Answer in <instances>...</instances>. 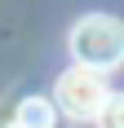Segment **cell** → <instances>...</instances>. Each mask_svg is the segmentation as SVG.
Here are the masks:
<instances>
[{"mask_svg": "<svg viewBox=\"0 0 124 128\" xmlns=\"http://www.w3.org/2000/svg\"><path fill=\"white\" fill-rule=\"evenodd\" d=\"M53 119H58V110L49 97H27L18 106V128H53Z\"/></svg>", "mask_w": 124, "mask_h": 128, "instance_id": "3", "label": "cell"}, {"mask_svg": "<svg viewBox=\"0 0 124 128\" xmlns=\"http://www.w3.org/2000/svg\"><path fill=\"white\" fill-rule=\"evenodd\" d=\"M98 128H124V93H106V102L98 106Z\"/></svg>", "mask_w": 124, "mask_h": 128, "instance_id": "4", "label": "cell"}, {"mask_svg": "<svg viewBox=\"0 0 124 128\" xmlns=\"http://www.w3.org/2000/svg\"><path fill=\"white\" fill-rule=\"evenodd\" d=\"M67 44H71L75 66H89L98 75L124 66V22L115 13H84L71 26V40Z\"/></svg>", "mask_w": 124, "mask_h": 128, "instance_id": "1", "label": "cell"}, {"mask_svg": "<svg viewBox=\"0 0 124 128\" xmlns=\"http://www.w3.org/2000/svg\"><path fill=\"white\" fill-rule=\"evenodd\" d=\"M9 128H18V124H9Z\"/></svg>", "mask_w": 124, "mask_h": 128, "instance_id": "5", "label": "cell"}, {"mask_svg": "<svg viewBox=\"0 0 124 128\" xmlns=\"http://www.w3.org/2000/svg\"><path fill=\"white\" fill-rule=\"evenodd\" d=\"M106 80L98 75V71H89V66H71V71H62L58 75V88H53V110H62V115L71 119H93L98 115V106L106 102Z\"/></svg>", "mask_w": 124, "mask_h": 128, "instance_id": "2", "label": "cell"}]
</instances>
